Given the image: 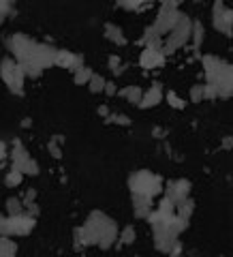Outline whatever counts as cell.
<instances>
[{"instance_id": "cell-1", "label": "cell", "mask_w": 233, "mask_h": 257, "mask_svg": "<svg viewBox=\"0 0 233 257\" xmlns=\"http://www.w3.org/2000/svg\"><path fill=\"white\" fill-rule=\"evenodd\" d=\"M7 45L13 52L17 64L26 73V77H41L43 69H47V66L56 63V54H58L56 47L30 39L28 34L15 32L7 41Z\"/></svg>"}, {"instance_id": "cell-2", "label": "cell", "mask_w": 233, "mask_h": 257, "mask_svg": "<svg viewBox=\"0 0 233 257\" xmlns=\"http://www.w3.org/2000/svg\"><path fill=\"white\" fill-rule=\"evenodd\" d=\"M118 240V223L101 210H92L82 227L75 229V247H99L107 251Z\"/></svg>"}, {"instance_id": "cell-3", "label": "cell", "mask_w": 233, "mask_h": 257, "mask_svg": "<svg viewBox=\"0 0 233 257\" xmlns=\"http://www.w3.org/2000/svg\"><path fill=\"white\" fill-rule=\"evenodd\" d=\"M201 64H204L205 82L216 88L218 99H229L233 95V66L227 60L212 56V54L201 56Z\"/></svg>"}, {"instance_id": "cell-4", "label": "cell", "mask_w": 233, "mask_h": 257, "mask_svg": "<svg viewBox=\"0 0 233 257\" xmlns=\"http://www.w3.org/2000/svg\"><path fill=\"white\" fill-rule=\"evenodd\" d=\"M180 13H182V11H177V4L174 2V0H165V2H161V11H158L154 24L146 28L144 36H161V34H167L169 30L177 24V20H180Z\"/></svg>"}, {"instance_id": "cell-5", "label": "cell", "mask_w": 233, "mask_h": 257, "mask_svg": "<svg viewBox=\"0 0 233 257\" xmlns=\"http://www.w3.org/2000/svg\"><path fill=\"white\" fill-rule=\"evenodd\" d=\"M128 189H131V193H142L154 199L163 193V178L148 169H139L128 178Z\"/></svg>"}, {"instance_id": "cell-6", "label": "cell", "mask_w": 233, "mask_h": 257, "mask_svg": "<svg viewBox=\"0 0 233 257\" xmlns=\"http://www.w3.org/2000/svg\"><path fill=\"white\" fill-rule=\"evenodd\" d=\"M191 28H193V20L186 13H180V20H177L175 26L167 32L169 36H167V41L163 43L165 56H169V54H174L175 50H180V47L186 45L188 39H191Z\"/></svg>"}, {"instance_id": "cell-7", "label": "cell", "mask_w": 233, "mask_h": 257, "mask_svg": "<svg viewBox=\"0 0 233 257\" xmlns=\"http://www.w3.org/2000/svg\"><path fill=\"white\" fill-rule=\"evenodd\" d=\"M0 79L4 82V86L11 90L13 95L22 96L24 95V82H26V73L17 60L13 58H2L0 60Z\"/></svg>"}, {"instance_id": "cell-8", "label": "cell", "mask_w": 233, "mask_h": 257, "mask_svg": "<svg viewBox=\"0 0 233 257\" xmlns=\"http://www.w3.org/2000/svg\"><path fill=\"white\" fill-rule=\"evenodd\" d=\"M36 225V219L30 217V214L24 210L22 214H9L4 219V227H2V234L4 236H28L30 231L34 229Z\"/></svg>"}, {"instance_id": "cell-9", "label": "cell", "mask_w": 233, "mask_h": 257, "mask_svg": "<svg viewBox=\"0 0 233 257\" xmlns=\"http://www.w3.org/2000/svg\"><path fill=\"white\" fill-rule=\"evenodd\" d=\"M191 180L186 178H180V180H169V182H163V191H165V197L169 201H174V206H177L180 201H184L186 197H191Z\"/></svg>"}, {"instance_id": "cell-10", "label": "cell", "mask_w": 233, "mask_h": 257, "mask_svg": "<svg viewBox=\"0 0 233 257\" xmlns=\"http://www.w3.org/2000/svg\"><path fill=\"white\" fill-rule=\"evenodd\" d=\"M54 64L75 73L77 69H82V66H84V56H82V54H73V52H69V50H58L56 63H54Z\"/></svg>"}, {"instance_id": "cell-11", "label": "cell", "mask_w": 233, "mask_h": 257, "mask_svg": "<svg viewBox=\"0 0 233 257\" xmlns=\"http://www.w3.org/2000/svg\"><path fill=\"white\" fill-rule=\"evenodd\" d=\"M9 159H11V169H17L24 174V165L30 159L26 146L22 144V139H13V150L9 152Z\"/></svg>"}, {"instance_id": "cell-12", "label": "cell", "mask_w": 233, "mask_h": 257, "mask_svg": "<svg viewBox=\"0 0 233 257\" xmlns=\"http://www.w3.org/2000/svg\"><path fill=\"white\" fill-rule=\"evenodd\" d=\"M154 210V199L142 193H133V212L135 219H148V214Z\"/></svg>"}, {"instance_id": "cell-13", "label": "cell", "mask_w": 233, "mask_h": 257, "mask_svg": "<svg viewBox=\"0 0 233 257\" xmlns=\"http://www.w3.org/2000/svg\"><path fill=\"white\" fill-rule=\"evenodd\" d=\"M161 101H163V84L154 82V84L150 86L148 93H144V95H142V101H139V105H137V107H142V109H150V107L158 105Z\"/></svg>"}, {"instance_id": "cell-14", "label": "cell", "mask_w": 233, "mask_h": 257, "mask_svg": "<svg viewBox=\"0 0 233 257\" xmlns=\"http://www.w3.org/2000/svg\"><path fill=\"white\" fill-rule=\"evenodd\" d=\"M165 63V54L161 50H150V47H144L142 56H139V64L144 69H156V66H163Z\"/></svg>"}, {"instance_id": "cell-15", "label": "cell", "mask_w": 233, "mask_h": 257, "mask_svg": "<svg viewBox=\"0 0 233 257\" xmlns=\"http://www.w3.org/2000/svg\"><path fill=\"white\" fill-rule=\"evenodd\" d=\"M223 13H225V2H214V9H212V24L218 32H225L227 36H233V30H229L223 22Z\"/></svg>"}, {"instance_id": "cell-16", "label": "cell", "mask_w": 233, "mask_h": 257, "mask_svg": "<svg viewBox=\"0 0 233 257\" xmlns=\"http://www.w3.org/2000/svg\"><path fill=\"white\" fill-rule=\"evenodd\" d=\"M105 36L116 45H126V36L122 32V28L116 26V24H105Z\"/></svg>"}, {"instance_id": "cell-17", "label": "cell", "mask_w": 233, "mask_h": 257, "mask_svg": "<svg viewBox=\"0 0 233 257\" xmlns=\"http://www.w3.org/2000/svg\"><path fill=\"white\" fill-rule=\"evenodd\" d=\"M116 95L124 96V99H128V103H133V105H139V101H142V86H126V88L118 90Z\"/></svg>"}, {"instance_id": "cell-18", "label": "cell", "mask_w": 233, "mask_h": 257, "mask_svg": "<svg viewBox=\"0 0 233 257\" xmlns=\"http://www.w3.org/2000/svg\"><path fill=\"white\" fill-rule=\"evenodd\" d=\"M191 36H193V52H199L201 43H204V36H205V28L199 20L193 22V28H191Z\"/></svg>"}, {"instance_id": "cell-19", "label": "cell", "mask_w": 233, "mask_h": 257, "mask_svg": "<svg viewBox=\"0 0 233 257\" xmlns=\"http://www.w3.org/2000/svg\"><path fill=\"white\" fill-rule=\"evenodd\" d=\"M17 253V244L11 240V236L0 234V257H11Z\"/></svg>"}, {"instance_id": "cell-20", "label": "cell", "mask_w": 233, "mask_h": 257, "mask_svg": "<svg viewBox=\"0 0 233 257\" xmlns=\"http://www.w3.org/2000/svg\"><path fill=\"white\" fill-rule=\"evenodd\" d=\"M193 212H195V199H191V197H186L175 206V214H180L182 219H188V221H191Z\"/></svg>"}, {"instance_id": "cell-21", "label": "cell", "mask_w": 233, "mask_h": 257, "mask_svg": "<svg viewBox=\"0 0 233 257\" xmlns=\"http://www.w3.org/2000/svg\"><path fill=\"white\" fill-rule=\"evenodd\" d=\"M135 238H137V231H135L133 225H126L122 231H118V247H122V244H133Z\"/></svg>"}, {"instance_id": "cell-22", "label": "cell", "mask_w": 233, "mask_h": 257, "mask_svg": "<svg viewBox=\"0 0 233 257\" xmlns=\"http://www.w3.org/2000/svg\"><path fill=\"white\" fill-rule=\"evenodd\" d=\"M105 82H107V79L103 77V75H99V73H92V77H90V82H88L90 93H92V95L103 93V88H105Z\"/></svg>"}, {"instance_id": "cell-23", "label": "cell", "mask_w": 233, "mask_h": 257, "mask_svg": "<svg viewBox=\"0 0 233 257\" xmlns=\"http://www.w3.org/2000/svg\"><path fill=\"white\" fill-rule=\"evenodd\" d=\"M92 73H94V71H92L90 66H82V69H77V71H75L73 79H75V84H77V86H84V84H88V82H90Z\"/></svg>"}, {"instance_id": "cell-24", "label": "cell", "mask_w": 233, "mask_h": 257, "mask_svg": "<svg viewBox=\"0 0 233 257\" xmlns=\"http://www.w3.org/2000/svg\"><path fill=\"white\" fill-rule=\"evenodd\" d=\"M112 122H116V125H122V127H131V118H128L126 114H112V112H109L105 116V125H112Z\"/></svg>"}, {"instance_id": "cell-25", "label": "cell", "mask_w": 233, "mask_h": 257, "mask_svg": "<svg viewBox=\"0 0 233 257\" xmlns=\"http://www.w3.org/2000/svg\"><path fill=\"white\" fill-rule=\"evenodd\" d=\"M7 212L9 214H22L24 212V204L20 197H9L7 199Z\"/></svg>"}, {"instance_id": "cell-26", "label": "cell", "mask_w": 233, "mask_h": 257, "mask_svg": "<svg viewBox=\"0 0 233 257\" xmlns=\"http://www.w3.org/2000/svg\"><path fill=\"white\" fill-rule=\"evenodd\" d=\"M22 178H24L22 171L11 169V171H7V176H4V182H7L9 187H17V185H22Z\"/></svg>"}, {"instance_id": "cell-27", "label": "cell", "mask_w": 233, "mask_h": 257, "mask_svg": "<svg viewBox=\"0 0 233 257\" xmlns=\"http://www.w3.org/2000/svg\"><path fill=\"white\" fill-rule=\"evenodd\" d=\"M146 0H118V7L128 9V11H139L144 7Z\"/></svg>"}, {"instance_id": "cell-28", "label": "cell", "mask_w": 233, "mask_h": 257, "mask_svg": "<svg viewBox=\"0 0 233 257\" xmlns=\"http://www.w3.org/2000/svg\"><path fill=\"white\" fill-rule=\"evenodd\" d=\"M167 103H169V105L174 107V109H184V107H186V103H184L180 96L174 93V90H169V93H167Z\"/></svg>"}, {"instance_id": "cell-29", "label": "cell", "mask_w": 233, "mask_h": 257, "mask_svg": "<svg viewBox=\"0 0 233 257\" xmlns=\"http://www.w3.org/2000/svg\"><path fill=\"white\" fill-rule=\"evenodd\" d=\"M39 171H41L39 163H36L34 159H28L26 165H24V174H26V176H39Z\"/></svg>"}, {"instance_id": "cell-30", "label": "cell", "mask_w": 233, "mask_h": 257, "mask_svg": "<svg viewBox=\"0 0 233 257\" xmlns=\"http://www.w3.org/2000/svg\"><path fill=\"white\" fill-rule=\"evenodd\" d=\"M191 101L193 103H201L204 101V84H197L191 88Z\"/></svg>"}, {"instance_id": "cell-31", "label": "cell", "mask_w": 233, "mask_h": 257, "mask_svg": "<svg viewBox=\"0 0 233 257\" xmlns=\"http://www.w3.org/2000/svg\"><path fill=\"white\" fill-rule=\"evenodd\" d=\"M47 150H50V155L54 159H62V150H60V144L56 142V139H50V144H47Z\"/></svg>"}, {"instance_id": "cell-32", "label": "cell", "mask_w": 233, "mask_h": 257, "mask_svg": "<svg viewBox=\"0 0 233 257\" xmlns=\"http://www.w3.org/2000/svg\"><path fill=\"white\" fill-rule=\"evenodd\" d=\"M204 99H218V95H216V88H214L212 84H204Z\"/></svg>"}, {"instance_id": "cell-33", "label": "cell", "mask_w": 233, "mask_h": 257, "mask_svg": "<svg viewBox=\"0 0 233 257\" xmlns=\"http://www.w3.org/2000/svg\"><path fill=\"white\" fill-rule=\"evenodd\" d=\"M34 199H36V189H28L26 195H24V197H22V204H24V208H26L28 204H32Z\"/></svg>"}, {"instance_id": "cell-34", "label": "cell", "mask_w": 233, "mask_h": 257, "mask_svg": "<svg viewBox=\"0 0 233 257\" xmlns=\"http://www.w3.org/2000/svg\"><path fill=\"white\" fill-rule=\"evenodd\" d=\"M7 157H9V148H7V144L0 139V167L4 165V159H7Z\"/></svg>"}, {"instance_id": "cell-35", "label": "cell", "mask_w": 233, "mask_h": 257, "mask_svg": "<svg viewBox=\"0 0 233 257\" xmlns=\"http://www.w3.org/2000/svg\"><path fill=\"white\" fill-rule=\"evenodd\" d=\"M103 93H107V96H114L116 93H118V86H116L114 82H105V88H103Z\"/></svg>"}, {"instance_id": "cell-36", "label": "cell", "mask_w": 233, "mask_h": 257, "mask_svg": "<svg viewBox=\"0 0 233 257\" xmlns=\"http://www.w3.org/2000/svg\"><path fill=\"white\" fill-rule=\"evenodd\" d=\"M24 210H26V212L30 214V217H34V219H36V217H39V212H41V210H39V206H36V204H34V201H32V204H28L26 208H24Z\"/></svg>"}, {"instance_id": "cell-37", "label": "cell", "mask_w": 233, "mask_h": 257, "mask_svg": "<svg viewBox=\"0 0 233 257\" xmlns=\"http://www.w3.org/2000/svg\"><path fill=\"white\" fill-rule=\"evenodd\" d=\"M107 64H109V69H116V66H120V58L118 56H109V60H107Z\"/></svg>"}, {"instance_id": "cell-38", "label": "cell", "mask_w": 233, "mask_h": 257, "mask_svg": "<svg viewBox=\"0 0 233 257\" xmlns=\"http://www.w3.org/2000/svg\"><path fill=\"white\" fill-rule=\"evenodd\" d=\"M152 135H154L156 139H163L165 135H167V131H165V128H158V127H154V131H152Z\"/></svg>"}, {"instance_id": "cell-39", "label": "cell", "mask_w": 233, "mask_h": 257, "mask_svg": "<svg viewBox=\"0 0 233 257\" xmlns=\"http://www.w3.org/2000/svg\"><path fill=\"white\" fill-rule=\"evenodd\" d=\"M231 146H233V137L227 135V137L223 139V150H231Z\"/></svg>"}, {"instance_id": "cell-40", "label": "cell", "mask_w": 233, "mask_h": 257, "mask_svg": "<svg viewBox=\"0 0 233 257\" xmlns=\"http://www.w3.org/2000/svg\"><path fill=\"white\" fill-rule=\"evenodd\" d=\"M107 114H109V107L107 105H99V116H101V118H105Z\"/></svg>"}, {"instance_id": "cell-41", "label": "cell", "mask_w": 233, "mask_h": 257, "mask_svg": "<svg viewBox=\"0 0 233 257\" xmlns=\"http://www.w3.org/2000/svg\"><path fill=\"white\" fill-rule=\"evenodd\" d=\"M124 71H126V66H122V64H120V66H116V69H114V75H122Z\"/></svg>"}, {"instance_id": "cell-42", "label": "cell", "mask_w": 233, "mask_h": 257, "mask_svg": "<svg viewBox=\"0 0 233 257\" xmlns=\"http://www.w3.org/2000/svg\"><path fill=\"white\" fill-rule=\"evenodd\" d=\"M22 127H24V128H30V127H32V120H30V118H24V120H22Z\"/></svg>"}, {"instance_id": "cell-43", "label": "cell", "mask_w": 233, "mask_h": 257, "mask_svg": "<svg viewBox=\"0 0 233 257\" xmlns=\"http://www.w3.org/2000/svg\"><path fill=\"white\" fill-rule=\"evenodd\" d=\"M2 227H4V217L0 214V234H2Z\"/></svg>"}, {"instance_id": "cell-44", "label": "cell", "mask_w": 233, "mask_h": 257, "mask_svg": "<svg viewBox=\"0 0 233 257\" xmlns=\"http://www.w3.org/2000/svg\"><path fill=\"white\" fill-rule=\"evenodd\" d=\"M4 20H7V17H4L2 13H0V26H2V24H4Z\"/></svg>"}, {"instance_id": "cell-45", "label": "cell", "mask_w": 233, "mask_h": 257, "mask_svg": "<svg viewBox=\"0 0 233 257\" xmlns=\"http://www.w3.org/2000/svg\"><path fill=\"white\" fill-rule=\"evenodd\" d=\"M174 2L177 4V7H180V4H182V2H186V0H174Z\"/></svg>"}, {"instance_id": "cell-46", "label": "cell", "mask_w": 233, "mask_h": 257, "mask_svg": "<svg viewBox=\"0 0 233 257\" xmlns=\"http://www.w3.org/2000/svg\"><path fill=\"white\" fill-rule=\"evenodd\" d=\"M214 2H223V0H214Z\"/></svg>"}]
</instances>
